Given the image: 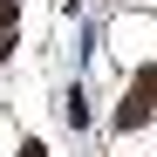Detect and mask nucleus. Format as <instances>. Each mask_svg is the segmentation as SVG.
<instances>
[{
  "label": "nucleus",
  "mask_w": 157,
  "mask_h": 157,
  "mask_svg": "<svg viewBox=\"0 0 157 157\" xmlns=\"http://www.w3.org/2000/svg\"><path fill=\"white\" fill-rule=\"evenodd\" d=\"M14 7H21V0H0V34L14 28Z\"/></svg>",
  "instance_id": "nucleus-2"
},
{
  "label": "nucleus",
  "mask_w": 157,
  "mask_h": 157,
  "mask_svg": "<svg viewBox=\"0 0 157 157\" xmlns=\"http://www.w3.org/2000/svg\"><path fill=\"white\" fill-rule=\"evenodd\" d=\"M21 157H48V150H41V144H28V150H21Z\"/></svg>",
  "instance_id": "nucleus-3"
},
{
  "label": "nucleus",
  "mask_w": 157,
  "mask_h": 157,
  "mask_svg": "<svg viewBox=\"0 0 157 157\" xmlns=\"http://www.w3.org/2000/svg\"><path fill=\"white\" fill-rule=\"evenodd\" d=\"M150 109H157V68L144 62V68H137V82H130V89H123V102H116V130L150 123Z\"/></svg>",
  "instance_id": "nucleus-1"
}]
</instances>
